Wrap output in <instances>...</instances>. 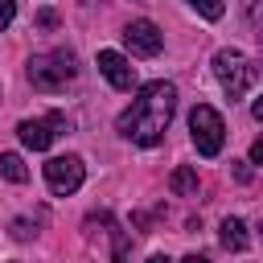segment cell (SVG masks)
I'll return each instance as SVG.
<instances>
[{
	"instance_id": "17",
	"label": "cell",
	"mask_w": 263,
	"mask_h": 263,
	"mask_svg": "<svg viewBox=\"0 0 263 263\" xmlns=\"http://www.w3.org/2000/svg\"><path fill=\"white\" fill-rule=\"evenodd\" d=\"M181 263H210V259H201V255H185Z\"/></svg>"
},
{
	"instance_id": "11",
	"label": "cell",
	"mask_w": 263,
	"mask_h": 263,
	"mask_svg": "<svg viewBox=\"0 0 263 263\" xmlns=\"http://www.w3.org/2000/svg\"><path fill=\"white\" fill-rule=\"evenodd\" d=\"M0 173H4L12 185H25V181H29V168H25V160H21L16 152H0Z\"/></svg>"
},
{
	"instance_id": "13",
	"label": "cell",
	"mask_w": 263,
	"mask_h": 263,
	"mask_svg": "<svg viewBox=\"0 0 263 263\" xmlns=\"http://www.w3.org/2000/svg\"><path fill=\"white\" fill-rule=\"evenodd\" d=\"M16 16V0H0V29H8Z\"/></svg>"
},
{
	"instance_id": "8",
	"label": "cell",
	"mask_w": 263,
	"mask_h": 263,
	"mask_svg": "<svg viewBox=\"0 0 263 263\" xmlns=\"http://www.w3.org/2000/svg\"><path fill=\"white\" fill-rule=\"evenodd\" d=\"M99 74H103L115 90H132V86H136V66H132L123 53H115V49H99Z\"/></svg>"
},
{
	"instance_id": "1",
	"label": "cell",
	"mask_w": 263,
	"mask_h": 263,
	"mask_svg": "<svg viewBox=\"0 0 263 263\" xmlns=\"http://www.w3.org/2000/svg\"><path fill=\"white\" fill-rule=\"evenodd\" d=\"M173 111H177V86L173 82H148L140 86V95L132 99V107L119 115V132L132 140V144H144V148H156L173 123Z\"/></svg>"
},
{
	"instance_id": "14",
	"label": "cell",
	"mask_w": 263,
	"mask_h": 263,
	"mask_svg": "<svg viewBox=\"0 0 263 263\" xmlns=\"http://www.w3.org/2000/svg\"><path fill=\"white\" fill-rule=\"evenodd\" d=\"M33 230H37V226H33V222H25V218H16V222H12V238H33Z\"/></svg>"
},
{
	"instance_id": "2",
	"label": "cell",
	"mask_w": 263,
	"mask_h": 263,
	"mask_svg": "<svg viewBox=\"0 0 263 263\" xmlns=\"http://www.w3.org/2000/svg\"><path fill=\"white\" fill-rule=\"evenodd\" d=\"M74 74H78V66H74V53H66V49L29 58V82L37 90H45V95L66 90V82H74Z\"/></svg>"
},
{
	"instance_id": "18",
	"label": "cell",
	"mask_w": 263,
	"mask_h": 263,
	"mask_svg": "<svg viewBox=\"0 0 263 263\" xmlns=\"http://www.w3.org/2000/svg\"><path fill=\"white\" fill-rule=\"evenodd\" d=\"M148 263H168V255H152V259H148Z\"/></svg>"
},
{
	"instance_id": "16",
	"label": "cell",
	"mask_w": 263,
	"mask_h": 263,
	"mask_svg": "<svg viewBox=\"0 0 263 263\" xmlns=\"http://www.w3.org/2000/svg\"><path fill=\"white\" fill-rule=\"evenodd\" d=\"M251 111H255V119H263V95L255 99V107H251Z\"/></svg>"
},
{
	"instance_id": "15",
	"label": "cell",
	"mask_w": 263,
	"mask_h": 263,
	"mask_svg": "<svg viewBox=\"0 0 263 263\" xmlns=\"http://www.w3.org/2000/svg\"><path fill=\"white\" fill-rule=\"evenodd\" d=\"M251 164H263V140L251 144Z\"/></svg>"
},
{
	"instance_id": "6",
	"label": "cell",
	"mask_w": 263,
	"mask_h": 263,
	"mask_svg": "<svg viewBox=\"0 0 263 263\" xmlns=\"http://www.w3.org/2000/svg\"><path fill=\"white\" fill-rule=\"evenodd\" d=\"M58 127H66V119H62V115H49V119H21V123H16V136H21V144H25V148L45 152V148L53 144Z\"/></svg>"
},
{
	"instance_id": "3",
	"label": "cell",
	"mask_w": 263,
	"mask_h": 263,
	"mask_svg": "<svg viewBox=\"0 0 263 263\" xmlns=\"http://www.w3.org/2000/svg\"><path fill=\"white\" fill-rule=\"evenodd\" d=\"M214 78H218V86H222L230 99H242V95L251 90V82H255V66H251L238 49H218V53H214Z\"/></svg>"
},
{
	"instance_id": "5",
	"label": "cell",
	"mask_w": 263,
	"mask_h": 263,
	"mask_svg": "<svg viewBox=\"0 0 263 263\" xmlns=\"http://www.w3.org/2000/svg\"><path fill=\"white\" fill-rule=\"evenodd\" d=\"M82 177H86L82 156H53V160H45V185H49L58 197L74 193V189L82 185Z\"/></svg>"
},
{
	"instance_id": "12",
	"label": "cell",
	"mask_w": 263,
	"mask_h": 263,
	"mask_svg": "<svg viewBox=\"0 0 263 263\" xmlns=\"http://www.w3.org/2000/svg\"><path fill=\"white\" fill-rule=\"evenodd\" d=\"M189 8H197L205 21H218V16L226 12V4H222V0H189Z\"/></svg>"
},
{
	"instance_id": "10",
	"label": "cell",
	"mask_w": 263,
	"mask_h": 263,
	"mask_svg": "<svg viewBox=\"0 0 263 263\" xmlns=\"http://www.w3.org/2000/svg\"><path fill=\"white\" fill-rule=\"evenodd\" d=\"M218 238H222V247H226V251H242V247H247V226H242L238 218H226Z\"/></svg>"
},
{
	"instance_id": "4",
	"label": "cell",
	"mask_w": 263,
	"mask_h": 263,
	"mask_svg": "<svg viewBox=\"0 0 263 263\" xmlns=\"http://www.w3.org/2000/svg\"><path fill=\"white\" fill-rule=\"evenodd\" d=\"M189 136H193V148L201 156H218L222 144H226V123H222V115L210 103H197L189 111Z\"/></svg>"
},
{
	"instance_id": "9",
	"label": "cell",
	"mask_w": 263,
	"mask_h": 263,
	"mask_svg": "<svg viewBox=\"0 0 263 263\" xmlns=\"http://www.w3.org/2000/svg\"><path fill=\"white\" fill-rule=\"evenodd\" d=\"M168 189H173L177 197H193V193H197V168H189V164L173 168V177H168Z\"/></svg>"
},
{
	"instance_id": "7",
	"label": "cell",
	"mask_w": 263,
	"mask_h": 263,
	"mask_svg": "<svg viewBox=\"0 0 263 263\" xmlns=\"http://www.w3.org/2000/svg\"><path fill=\"white\" fill-rule=\"evenodd\" d=\"M123 41H127V49H132L136 58H156L160 45H164V33H160L152 21H132V25L123 29Z\"/></svg>"
}]
</instances>
